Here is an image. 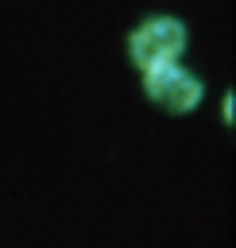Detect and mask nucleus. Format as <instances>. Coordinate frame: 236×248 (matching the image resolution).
<instances>
[{"label":"nucleus","instance_id":"obj_2","mask_svg":"<svg viewBox=\"0 0 236 248\" xmlns=\"http://www.w3.org/2000/svg\"><path fill=\"white\" fill-rule=\"evenodd\" d=\"M147 93H151V101H159L162 108L186 112V108H193V105L201 101V81L170 62V66L147 70Z\"/></svg>","mask_w":236,"mask_h":248},{"label":"nucleus","instance_id":"obj_1","mask_svg":"<svg viewBox=\"0 0 236 248\" xmlns=\"http://www.w3.org/2000/svg\"><path fill=\"white\" fill-rule=\"evenodd\" d=\"M186 46V27L178 19H147L135 35H132V58L143 70L155 66H170Z\"/></svg>","mask_w":236,"mask_h":248}]
</instances>
